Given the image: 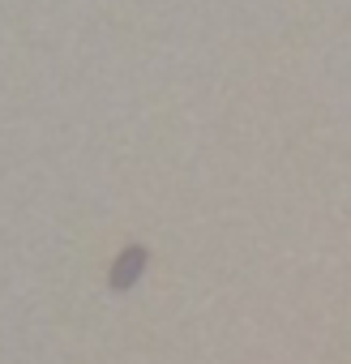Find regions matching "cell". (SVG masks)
I'll list each match as a JSON object with an SVG mask.
<instances>
[{"label": "cell", "instance_id": "cell-1", "mask_svg": "<svg viewBox=\"0 0 351 364\" xmlns=\"http://www.w3.org/2000/svg\"><path fill=\"white\" fill-rule=\"evenodd\" d=\"M146 262H150V253L141 249V245H129L116 262H112V274H107V287L112 291H129L141 274H146Z\"/></svg>", "mask_w": 351, "mask_h": 364}]
</instances>
